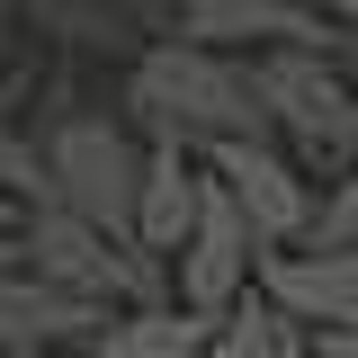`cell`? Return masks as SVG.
I'll return each mask as SVG.
<instances>
[{"mask_svg":"<svg viewBox=\"0 0 358 358\" xmlns=\"http://www.w3.org/2000/svg\"><path fill=\"white\" fill-rule=\"evenodd\" d=\"M251 63H260L278 143L331 188V179L358 162V90H350V72H341V54H331V45H268Z\"/></svg>","mask_w":358,"mask_h":358,"instance_id":"obj_4","label":"cell"},{"mask_svg":"<svg viewBox=\"0 0 358 358\" xmlns=\"http://www.w3.org/2000/svg\"><path fill=\"white\" fill-rule=\"evenodd\" d=\"M206 152H188V143H152V179H143V215H134V242L152 251V260H179L188 251V233L206 215Z\"/></svg>","mask_w":358,"mask_h":358,"instance_id":"obj_10","label":"cell"},{"mask_svg":"<svg viewBox=\"0 0 358 358\" xmlns=\"http://www.w3.org/2000/svg\"><path fill=\"white\" fill-rule=\"evenodd\" d=\"M296 9H313V18H331V27H358V0H296Z\"/></svg>","mask_w":358,"mask_h":358,"instance_id":"obj_18","label":"cell"},{"mask_svg":"<svg viewBox=\"0 0 358 358\" xmlns=\"http://www.w3.org/2000/svg\"><path fill=\"white\" fill-rule=\"evenodd\" d=\"M287 358H313V350H305V331H296V341H287Z\"/></svg>","mask_w":358,"mask_h":358,"instance_id":"obj_23","label":"cell"},{"mask_svg":"<svg viewBox=\"0 0 358 358\" xmlns=\"http://www.w3.org/2000/svg\"><path fill=\"white\" fill-rule=\"evenodd\" d=\"M117 9H126L134 27H143V36H171V27H179V9H188V0H117Z\"/></svg>","mask_w":358,"mask_h":358,"instance_id":"obj_16","label":"cell"},{"mask_svg":"<svg viewBox=\"0 0 358 358\" xmlns=\"http://www.w3.org/2000/svg\"><path fill=\"white\" fill-rule=\"evenodd\" d=\"M9 268H27V233H0V278Z\"/></svg>","mask_w":358,"mask_h":358,"instance_id":"obj_19","label":"cell"},{"mask_svg":"<svg viewBox=\"0 0 358 358\" xmlns=\"http://www.w3.org/2000/svg\"><path fill=\"white\" fill-rule=\"evenodd\" d=\"M224 313H197V305H126L99 341H90V358H206V341H215Z\"/></svg>","mask_w":358,"mask_h":358,"instance_id":"obj_12","label":"cell"},{"mask_svg":"<svg viewBox=\"0 0 358 358\" xmlns=\"http://www.w3.org/2000/svg\"><path fill=\"white\" fill-rule=\"evenodd\" d=\"M305 242H358V162L331 179V188H322V215H313Z\"/></svg>","mask_w":358,"mask_h":358,"instance_id":"obj_15","label":"cell"},{"mask_svg":"<svg viewBox=\"0 0 358 358\" xmlns=\"http://www.w3.org/2000/svg\"><path fill=\"white\" fill-rule=\"evenodd\" d=\"M287 341H296V322L268 305L260 287L242 296V305L215 322V341H206V358H287Z\"/></svg>","mask_w":358,"mask_h":358,"instance_id":"obj_14","label":"cell"},{"mask_svg":"<svg viewBox=\"0 0 358 358\" xmlns=\"http://www.w3.org/2000/svg\"><path fill=\"white\" fill-rule=\"evenodd\" d=\"M171 36L224 45V54H268V45H341V27L296 9V0H188Z\"/></svg>","mask_w":358,"mask_h":358,"instance_id":"obj_9","label":"cell"},{"mask_svg":"<svg viewBox=\"0 0 358 358\" xmlns=\"http://www.w3.org/2000/svg\"><path fill=\"white\" fill-rule=\"evenodd\" d=\"M0 358H9V350H0Z\"/></svg>","mask_w":358,"mask_h":358,"instance_id":"obj_24","label":"cell"},{"mask_svg":"<svg viewBox=\"0 0 358 358\" xmlns=\"http://www.w3.org/2000/svg\"><path fill=\"white\" fill-rule=\"evenodd\" d=\"M206 171H215V162H206ZM260 260H268L260 224L242 215V197H233L224 179H206V215H197V233H188V251L171 260L179 305H197V313H233L251 287H260Z\"/></svg>","mask_w":358,"mask_h":358,"instance_id":"obj_5","label":"cell"},{"mask_svg":"<svg viewBox=\"0 0 358 358\" xmlns=\"http://www.w3.org/2000/svg\"><path fill=\"white\" fill-rule=\"evenodd\" d=\"M18 18H27L45 45H63V54H108V63H143V45H152L117 0H18Z\"/></svg>","mask_w":358,"mask_h":358,"instance_id":"obj_11","label":"cell"},{"mask_svg":"<svg viewBox=\"0 0 358 358\" xmlns=\"http://www.w3.org/2000/svg\"><path fill=\"white\" fill-rule=\"evenodd\" d=\"M260 296L296 331H341L358 322V242H287L260 260Z\"/></svg>","mask_w":358,"mask_h":358,"instance_id":"obj_7","label":"cell"},{"mask_svg":"<svg viewBox=\"0 0 358 358\" xmlns=\"http://www.w3.org/2000/svg\"><path fill=\"white\" fill-rule=\"evenodd\" d=\"M206 162H215V179L242 197V215L260 224L268 251H287V242L313 233V215H322V179H313L287 143H215Z\"/></svg>","mask_w":358,"mask_h":358,"instance_id":"obj_6","label":"cell"},{"mask_svg":"<svg viewBox=\"0 0 358 358\" xmlns=\"http://www.w3.org/2000/svg\"><path fill=\"white\" fill-rule=\"evenodd\" d=\"M36 143H45V171H54V197H63L72 215L108 224V233H134L143 179H152V134L134 126V117L90 108L72 81H45Z\"/></svg>","mask_w":358,"mask_h":358,"instance_id":"obj_2","label":"cell"},{"mask_svg":"<svg viewBox=\"0 0 358 358\" xmlns=\"http://www.w3.org/2000/svg\"><path fill=\"white\" fill-rule=\"evenodd\" d=\"M313 358H358V322H341V331H305Z\"/></svg>","mask_w":358,"mask_h":358,"instance_id":"obj_17","label":"cell"},{"mask_svg":"<svg viewBox=\"0 0 358 358\" xmlns=\"http://www.w3.org/2000/svg\"><path fill=\"white\" fill-rule=\"evenodd\" d=\"M126 117L152 143H188V152L278 143L260 63L251 54H224V45H188V36H152L143 63H126Z\"/></svg>","mask_w":358,"mask_h":358,"instance_id":"obj_1","label":"cell"},{"mask_svg":"<svg viewBox=\"0 0 358 358\" xmlns=\"http://www.w3.org/2000/svg\"><path fill=\"white\" fill-rule=\"evenodd\" d=\"M0 63H18V45H9V27H0Z\"/></svg>","mask_w":358,"mask_h":358,"instance_id":"obj_22","label":"cell"},{"mask_svg":"<svg viewBox=\"0 0 358 358\" xmlns=\"http://www.w3.org/2000/svg\"><path fill=\"white\" fill-rule=\"evenodd\" d=\"M331 54H341V72H350V90H358V27H341V45H331Z\"/></svg>","mask_w":358,"mask_h":358,"instance_id":"obj_20","label":"cell"},{"mask_svg":"<svg viewBox=\"0 0 358 358\" xmlns=\"http://www.w3.org/2000/svg\"><path fill=\"white\" fill-rule=\"evenodd\" d=\"M117 322V305L54 287L45 268H9L0 278V350L9 358H54V350H90Z\"/></svg>","mask_w":358,"mask_h":358,"instance_id":"obj_8","label":"cell"},{"mask_svg":"<svg viewBox=\"0 0 358 358\" xmlns=\"http://www.w3.org/2000/svg\"><path fill=\"white\" fill-rule=\"evenodd\" d=\"M27 63H0V197H18V206H36L54 197V171H45V143L36 126H18V108H27Z\"/></svg>","mask_w":358,"mask_h":358,"instance_id":"obj_13","label":"cell"},{"mask_svg":"<svg viewBox=\"0 0 358 358\" xmlns=\"http://www.w3.org/2000/svg\"><path fill=\"white\" fill-rule=\"evenodd\" d=\"M27 268H45L54 287H72V296H99V305H171V260H152L134 233H108V224L72 215L63 197H36L27 206Z\"/></svg>","mask_w":358,"mask_h":358,"instance_id":"obj_3","label":"cell"},{"mask_svg":"<svg viewBox=\"0 0 358 358\" xmlns=\"http://www.w3.org/2000/svg\"><path fill=\"white\" fill-rule=\"evenodd\" d=\"M18 224H27V206H18V197H0V233H18Z\"/></svg>","mask_w":358,"mask_h":358,"instance_id":"obj_21","label":"cell"}]
</instances>
